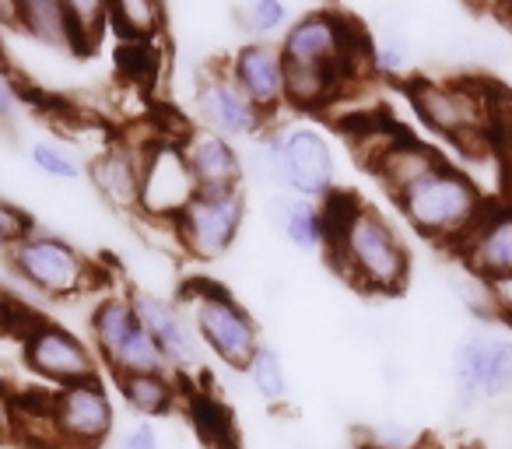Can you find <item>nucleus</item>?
Instances as JSON below:
<instances>
[{
	"mask_svg": "<svg viewBox=\"0 0 512 449\" xmlns=\"http://www.w3.org/2000/svg\"><path fill=\"white\" fill-rule=\"evenodd\" d=\"M495 144H502L512 155V95L498 92L495 102Z\"/></svg>",
	"mask_w": 512,
	"mask_h": 449,
	"instance_id": "37",
	"label": "nucleus"
},
{
	"mask_svg": "<svg viewBox=\"0 0 512 449\" xmlns=\"http://www.w3.org/2000/svg\"><path fill=\"white\" fill-rule=\"evenodd\" d=\"M418 67V46L404 29L390 25L372 39V74L379 78H407Z\"/></svg>",
	"mask_w": 512,
	"mask_h": 449,
	"instance_id": "28",
	"label": "nucleus"
},
{
	"mask_svg": "<svg viewBox=\"0 0 512 449\" xmlns=\"http://www.w3.org/2000/svg\"><path fill=\"white\" fill-rule=\"evenodd\" d=\"M43 418L46 449H106L116 435V404L102 376L46 390Z\"/></svg>",
	"mask_w": 512,
	"mask_h": 449,
	"instance_id": "8",
	"label": "nucleus"
},
{
	"mask_svg": "<svg viewBox=\"0 0 512 449\" xmlns=\"http://www.w3.org/2000/svg\"><path fill=\"white\" fill-rule=\"evenodd\" d=\"M22 106V92H18V81L11 78V71L0 64V120H11Z\"/></svg>",
	"mask_w": 512,
	"mask_h": 449,
	"instance_id": "38",
	"label": "nucleus"
},
{
	"mask_svg": "<svg viewBox=\"0 0 512 449\" xmlns=\"http://www.w3.org/2000/svg\"><path fill=\"white\" fill-rule=\"evenodd\" d=\"M116 393H120L123 407L141 421H162L183 404L186 386L176 372H144V376L116 379Z\"/></svg>",
	"mask_w": 512,
	"mask_h": 449,
	"instance_id": "21",
	"label": "nucleus"
},
{
	"mask_svg": "<svg viewBox=\"0 0 512 449\" xmlns=\"http://www.w3.org/2000/svg\"><path fill=\"white\" fill-rule=\"evenodd\" d=\"M0 446H18V393L0 379Z\"/></svg>",
	"mask_w": 512,
	"mask_h": 449,
	"instance_id": "35",
	"label": "nucleus"
},
{
	"mask_svg": "<svg viewBox=\"0 0 512 449\" xmlns=\"http://www.w3.org/2000/svg\"><path fill=\"white\" fill-rule=\"evenodd\" d=\"M197 193V179H193L190 165H186L179 137H151L141 165V211H137V218L172 225Z\"/></svg>",
	"mask_w": 512,
	"mask_h": 449,
	"instance_id": "13",
	"label": "nucleus"
},
{
	"mask_svg": "<svg viewBox=\"0 0 512 449\" xmlns=\"http://www.w3.org/2000/svg\"><path fill=\"white\" fill-rule=\"evenodd\" d=\"M498 22L509 25V29H512V11H505V15H498Z\"/></svg>",
	"mask_w": 512,
	"mask_h": 449,
	"instance_id": "40",
	"label": "nucleus"
},
{
	"mask_svg": "<svg viewBox=\"0 0 512 449\" xmlns=\"http://www.w3.org/2000/svg\"><path fill=\"white\" fill-rule=\"evenodd\" d=\"M106 449H162V435H158L155 421H141V418H137L130 428L116 432L113 439H109Z\"/></svg>",
	"mask_w": 512,
	"mask_h": 449,
	"instance_id": "33",
	"label": "nucleus"
},
{
	"mask_svg": "<svg viewBox=\"0 0 512 449\" xmlns=\"http://www.w3.org/2000/svg\"><path fill=\"white\" fill-rule=\"evenodd\" d=\"M179 144H183L186 165H190L200 193L239 190L246 183V176H242V148L235 141H225V137L211 134V130L190 127L179 137Z\"/></svg>",
	"mask_w": 512,
	"mask_h": 449,
	"instance_id": "19",
	"label": "nucleus"
},
{
	"mask_svg": "<svg viewBox=\"0 0 512 449\" xmlns=\"http://www.w3.org/2000/svg\"><path fill=\"white\" fill-rule=\"evenodd\" d=\"M453 257L484 281L512 274V204L495 200Z\"/></svg>",
	"mask_w": 512,
	"mask_h": 449,
	"instance_id": "18",
	"label": "nucleus"
},
{
	"mask_svg": "<svg viewBox=\"0 0 512 449\" xmlns=\"http://www.w3.org/2000/svg\"><path fill=\"white\" fill-rule=\"evenodd\" d=\"M267 221L288 246L302 253L327 250V207L295 193H271L267 197Z\"/></svg>",
	"mask_w": 512,
	"mask_h": 449,
	"instance_id": "20",
	"label": "nucleus"
},
{
	"mask_svg": "<svg viewBox=\"0 0 512 449\" xmlns=\"http://www.w3.org/2000/svg\"><path fill=\"white\" fill-rule=\"evenodd\" d=\"M32 316H36V313H32L25 302H18L8 288L0 285V337H18Z\"/></svg>",
	"mask_w": 512,
	"mask_h": 449,
	"instance_id": "34",
	"label": "nucleus"
},
{
	"mask_svg": "<svg viewBox=\"0 0 512 449\" xmlns=\"http://www.w3.org/2000/svg\"><path fill=\"white\" fill-rule=\"evenodd\" d=\"M130 302H134V313L141 316L151 341L162 351L165 365L183 379L197 376L204 369V344H200L197 330H193L190 316L183 313V306L176 299H169V295L148 292V288H134Z\"/></svg>",
	"mask_w": 512,
	"mask_h": 449,
	"instance_id": "15",
	"label": "nucleus"
},
{
	"mask_svg": "<svg viewBox=\"0 0 512 449\" xmlns=\"http://www.w3.org/2000/svg\"><path fill=\"white\" fill-rule=\"evenodd\" d=\"M165 29V0H109V32L144 46Z\"/></svg>",
	"mask_w": 512,
	"mask_h": 449,
	"instance_id": "25",
	"label": "nucleus"
},
{
	"mask_svg": "<svg viewBox=\"0 0 512 449\" xmlns=\"http://www.w3.org/2000/svg\"><path fill=\"white\" fill-rule=\"evenodd\" d=\"M88 344H92L99 365L113 379L144 376V372H172L158 344L144 330L141 316L134 313L130 292H109L88 309Z\"/></svg>",
	"mask_w": 512,
	"mask_h": 449,
	"instance_id": "7",
	"label": "nucleus"
},
{
	"mask_svg": "<svg viewBox=\"0 0 512 449\" xmlns=\"http://www.w3.org/2000/svg\"><path fill=\"white\" fill-rule=\"evenodd\" d=\"M278 137V165H281V190L306 200L334 197L337 190V155L330 134L320 123L295 120L285 127H274Z\"/></svg>",
	"mask_w": 512,
	"mask_h": 449,
	"instance_id": "12",
	"label": "nucleus"
},
{
	"mask_svg": "<svg viewBox=\"0 0 512 449\" xmlns=\"http://www.w3.org/2000/svg\"><path fill=\"white\" fill-rule=\"evenodd\" d=\"M242 376H246L249 390L256 393V400L267 407H285L288 397H292V379H288L285 358H281V351L271 348L267 341L256 348V355L246 362Z\"/></svg>",
	"mask_w": 512,
	"mask_h": 449,
	"instance_id": "26",
	"label": "nucleus"
},
{
	"mask_svg": "<svg viewBox=\"0 0 512 449\" xmlns=\"http://www.w3.org/2000/svg\"><path fill=\"white\" fill-rule=\"evenodd\" d=\"M18 348H22L25 369L36 379H43L50 390L71 383H85V379L99 376V358H95L92 344L71 327L46 316H32L25 330L18 334Z\"/></svg>",
	"mask_w": 512,
	"mask_h": 449,
	"instance_id": "11",
	"label": "nucleus"
},
{
	"mask_svg": "<svg viewBox=\"0 0 512 449\" xmlns=\"http://www.w3.org/2000/svg\"><path fill=\"white\" fill-rule=\"evenodd\" d=\"M11 4H15L18 32H25L32 43L46 46V50L74 53L60 0H11Z\"/></svg>",
	"mask_w": 512,
	"mask_h": 449,
	"instance_id": "24",
	"label": "nucleus"
},
{
	"mask_svg": "<svg viewBox=\"0 0 512 449\" xmlns=\"http://www.w3.org/2000/svg\"><path fill=\"white\" fill-rule=\"evenodd\" d=\"M8 271L22 281L29 292L53 302H67L88 295L102 281V267L95 257H88L81 246H74L67 236L50 229H32L18 246L4 253Z\"/></svg>",
	"mask_w": 512,
	"mask_h": 449,
	"instance_id": "5",
	"label": "nucleus"
},
{
	"mask_svg": "<svg viewBox=\"0 0 512 449\" xmlns=\"http://www.w3.org/2000/svg\"><path fill=\"white\" fill-rule=\"evenodd\" d=\"M449 397L456 414L512 397V334L484 327L463 334L449 358Z\"/></svg>",
	"mask_w": 512,
	"mask_h": 449,
	"instance_id": "9",
	"label": "nucleus"
},
{
	"mask_svg": "<svg viewBox=\"0 0 512 449\" xmlns=\"http://www.w3.org/2000/svg\"><path fill=\"white\" fill-rule=\"evenodd\" d=\"M242 176H246V183H256L260 190H267V197H271V193H285L281 190L278 137H274V127H267L264 134L253 137V141L242 148Z\"/></svg>",
	"mask_w": 512,
	"mask_h": 449,
	"instance_id": "29",
	"label": "nucleus"
},
{
	"mask_svg": "<svg viewBox=\"0 0 512 449\" xmlns=\"http://www.w3.org/2000/svg\"><path fill=\"white\" fill-rule=\"evenodd\" d=\"M239 25L253 39H271L292 25V11L285 0H242Z\"/></svg>",
	"mask_w": 512,
	"mask_h": 449,
	"instance_id": "31",
	"label": "nucleus"
},
{
	"mask_svg": "<svg viewBox=\"0 0 512 449\" xmlns=\"http://www.w3.org/2000/svg\"><path fill=\"white\" fill-rule=\"evenodd\" d=\"M327 207V260L365 295H400L411 281V250L390 218L355 193H334Z\"/></svg>",
	"mask_w": 512,
	"mask_h": 449,
	"instance_id": "1",
	"label": "nucleus"
},
{
	"mask_svg": "<svg viewBox=\"0 0 512 449\" xmlns=\"http://www.w3.org/2000/svg\"><path fill=\"white\" fill-rule=\"evenodd\" d=\"M435 162H442V155L425 141H414V137H400L383 151V155L372 162V176L383 183V190L390 197H397L404 186H411L414 179H421Z\"/></svg>",
	"mask_w": 512,
	"mask_h": 449,
	"instance_id": "22",
	"label": "nucleus"
},
{
	"mask_svg": "<svg viewBox=\"0 0 512 449\" xmlns=\"http://www.w3.org/2000/svg\"><path fill=\"white\" fill-rule=\"evenodd\" d=\"M481 8L495 11V15H505V11H512V0H477Z\"/></svg>",
	"mask_w": 512,
	"mask_h": 449,
	"instance_id": "39",
	"label": "nucleus"
},
{
	"mask_svg": "<svg viewBox=\"0 0 512 449\" xmlns=\"http://www.w3.org/2000/svg\"><path fill=\"white\" fill-rule=\"evenodd\" d=\"M348 449H372L369 442H355V446H348Z\"/></svg>",
	"mask_w": 512,
	"mask_h": 449,
	"instance_id": "41",
	"label": "nucleus"
},
{
	"mask_svg": "<svg viewBox=\"0 0 512 449\" xmlns=\"http://www.w3.org/2000/svg\"><path fill=\"white\" fill-rule=\"evenodd\" d=\"M74 57H85L109 32V0H60Z\"/></svg>",
	"mask_w": 512,
	"mask_h": 449,
	"instance_id": "27",
	"label": "nucleus"
},
{
	"mask_svg": "<svg viewBox=\"0 0 512 449\" xmlns=\"http://www.w3.org/2000/svg\"><path fill=\"white\" fill-rule=\"evenodd\" d=\"M411 113L432 130L435 137L460 144V148H484L495 144V102L498 92L484 81L470 78H411L404 85Z\"/></svg>",
	"mask_w": 512,
	"mask_h": 449,
	"instance_id": "3",
	"label": "nucleus"
},
{
	"mask_svg": "<svg viewBox=\"0 0 512 449\" xmlns=\"http://www.w3.org/2000/svg\"><path fill=\"white\" fill-rule=\"evenodd\" d=\"M148 141L151 137H144V141L116 137V141L102 144V151H95L85 162V179L102 197V204H109L113 211H141V165Z\"/></svg>",
	"mask_w": 512,
	"mask_h": 449,
	"instance_id": "16",
	"label": "nucleus"
},
{
	"mask_svg": "<svg viewBox=\"0 0 512 449\" xmlns=\"http://www.w3.org/2000/svg\"><path fill=\"white\" fill-rule=\"evenodd\" d=\"M393 204H397L400 218L411 225L414 236L456 253V246L474 232V225L495 200L481 190V183L467 169L442 158L421 179L404 186L393 197Z\"/></svg>",
	"mask_w": 512,
	"mask_h": 449,
	"instance_id": "2",
	"label": "nucleus"
},
{
	"mask_svg": "<svg viewBox=\"0 0 512 449\" xmlns=\"http://www.w3.org/2000/svg\"><path fill=\"white\" fill-rule=\"evenodd\" d=\"M249 200L246 190H218L197 193L183 214L172 221L176 250L186 253L197 264H218L239 243V232L246 225Z\"/></svg>",
	"mask_w": 512,
	"mask_h": 449,
	"instance_id": "10",
	"label": "nucleus"
},
{
	"mask_svg": "<svg viewBox=\"0 0 512 449\" xmlns=\"http://www.w3.org/2000/svg\"><path fill=\"white\" fill-rule=\"evenodd\" d=\"M348 81L327 67L285 64V109L295 113H323L341 99Z\"/></svg>",
	"mask_w": 512,
	"mask_h": 449,
	"instance_id": "23",
	"label": "nucleus"
},
{
	"mask_svg": "<svg viewBox=\"0 0 512 449\" xmlns=\"http://www.w3.org/2000/svg\"><path fill=\"white\" fill-rule=\"evenodd\" d=\"M32 229H36V218L11 197H0V253H8L11 246L22 243Z\"/></svg>",
	"mask_w": 512,
	"mask_h": 449,
	"instance_id": "32",
	"label": "nucleus"
},
{
	"mask_svg": "<svg viewBox=\"0 0 512 449\" xmlns=\"http://www.w3.org/2000/svg\"><path fill=\"white\" fill-rule=\"evenodd\" d=\"M285 64L299 67H327L344 81L372 74V39L362 25H355L341 11H306L292 18L278 39Z\"/></svg>",
	"mask_w": 512,
	"mask_h": 449,
	"instance_id": "6",
	"label": "nucleus"
},
{
	"mask_svg": "<svg viewBox=\"0 0 512 449\" xmlns=\"http://www.w3.org/2000/svg\"><path fill=\"white\" fill-rule=\"evenodd\" d=\"M228 74L267 120L285 109V57L274 39H249L228 57Z\"/></svg>",
	"mask_w": 512,
	"mask_h": 449,
	"instance_id": "17",
	"label": "nucleus"
},
{
	"mask_svg": "<svg viewBox=\"0 0 512 449\" xmlns=\"http://www.w3.org/2000/svg\"><path fill=\"white\" fill-rule=\"evenodd\" d=\"M488 313L512 327V274L488 281Z\"/></svg>",
	"mask_w": 512,
	"mask_h": 449,
	"instance_id": "36",
	"label": "nucleus"
},
{
	"mask_svg": "<svg viewBox=\"0 0 512 449\" xmlns=\"http://www.w3.org/2000/svg\"><path fill=\"white\" fill-rule=\"evenodd\" d=\"M176 302L190 316L204 351L211 358H218L225 369L242 372L249 358L256 355V348L264 344L253 313L225 285H218V281L211 278L183 281L176 292Z\"/></svg>",
	"mask_w": 512,
	"mask_h": 449,
	"instance_id": "4",
	"label": "nucleus"
},
{
	"mask_svg": "<svg viewBox=\"0 0 512 449\" xmlns=\"http://www.w3.org/2000/svg\"><path fill=\"white\" fill-rule=\"evenodd\" d=\"M29 165L46 179H57V183H78L85 179V158L71 148V144L57 141V137H46L29 148Z\"/></svg>",
	"mask_w": 512,
	"mask_h": 449,
	"instance_id": "30",
	"label": "nucleus"
},
{
	"mask_svg": "<svg viewBox=\"0 0 512 449\" xmlns=\"http://www.w3.org/2000/svg\"><path fill=\"white\" fill-rule=\"evenodd\" d=\"M193 120L200 130L225 137V141H253L267 127H274L253 102L242 95V88L232 81L225 64L204 67L193 85Z\"/></svg>",
	"mask_w": 512,
	"mask_h": 449,
	"instance_id": "14",
	"label": "nucleus"
}]
</instances>
